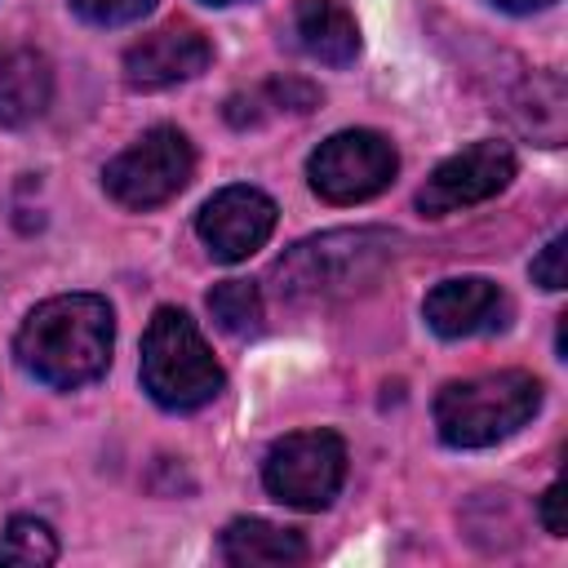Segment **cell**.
<instances>
[{
	"instance_id": "obj_16",
	"label": "cell",
	"mask_w": 568,
	"mask_h": 568,
	"mask_svg": "<svg viewBox=\"0 0 568 568\" xmlns=\"http://www.w3.org/2000/svg\"><path fill=\"white\" fill-rule=\"evenodd\" d=\"M209 315L231 337H253L262 328V293L253 280H222L209 288Z\"/></svg>"
},
{
	"instance_id": "obj_15",
	"label": "cell",
	"mask_w": 568,
	"mask_h": 568,
	"mask_svg": "<svg viewBox=\"0 0 568 568\" xmlns=\"http://www.w3.org/2000/svg\"><path fill=\"white\" fill-rule=\"evenodd\" d=\"M315 102H320V89L288 75V80H266L248 93H235L226 102V120L235 129H257V124L280 120V115H306Z\"/></svg>"
},
{
	"instance_id": "obj_4",
	"label": "cell",
	"mask_w": 568,
	"mask_h": 568,
	"mask_svg": "<svg viewBox=\"0 0 568 568\" xmlns=\"http://www.w3.org/2000/svg\"><path fill=\"white\" fill-rule=\"evenodd\" d=\"M222 382L226 377L195 320L178 306H160L142 333V390L169 413H191L217 399Z\"/></svg>"
},
{
	"instance_id": "obj_7",
	"label": "cell",
	"mask_w": 568,
	"mask_h": 568,
	"mask_svg": "<svg viewBox=\"0 0 568 568\" xmlns=\"http://www.w3.org/2000/svg\"><path fill=\"white\" fill-rule=\"evenodd\" d=\"M395 169H399L395 146L373 129H342V133L324 138L306 160L311 191L328 204L373 200L377 191H386L395 182Z\"/></svg>"
},
{
	"instance_id": "obj_14",
	"label": "cell",
	"mask_w": 568,
	"mask_h": 568,
	"mask_svg": "<svg viewBox=\"0 0 568 568\" xmlns=\"http://www.w3.org/2000/svg\"><path fill=\"white\" fill-rule=\"evenodd\" d=\"M217 555L231 568H284L306 559V541L297 528H280L266 519H231L217 537Z\"/></svg>"
},
{
	"instance_id": "obj_13",
	"label": "cell",
	"mask_w": 568,
	"mask_h": 568,
	"mask_svg": "<svg viewBox=\"0 0 568 568\" xmlns=\"http://www.w3.org/2000/svg\"><path fill=\"white\" fill-rule=\"evenodd\" d=\"M53 98V67L40 49H4L0 53V124L22 129L44 115Z\"/></svg>"
},
{
	"instance_id": "obj_19",
	"label": "cell",
	"mask_w": 568,
	"mask_h": 568,
	"mask_svg": "<svg viewBox=\"0 0 568 568\" xmlns=\"http://www.w3.org/2000/svg\"><path fill=\"white\" fill-rule=\"evenodd\" d=\"M564 248H568V240L555 235V240L532 257V280H537L541 288H564Z\"/></svg>"
},
{
	"instance_id": "obj_12",
	"label": "cell",
	"mask_w": 568,
	"mask_h": 568,
	"mask_svg": "<svg viewBox=\"0 0 568 568\" xmlns=\"http://www.w3.org/2000/svg\"><path fill=\"white\" fill-rule=\"evenodd\" d=\"M293 40L306 58L324 67H351L359 53L355 13L342 0H297L293 4Z\"/></svg>"
},
{
	"instance_id": "obj_18",
	"label": "cell",
	"mask_w": 568,
	"mask_h": 568,
	"mask_svg": "<svg viewBox=\"0 0 568 568\" xmlns=\"http://www.w3.org/2000/svg\"><path fill=\"white\" fill-rule=\"evenodd\" d=\"M155 0H71V9L93 27H124L138 22Z\"/></svg>"
},
{
	"instance_id": "obj_3",
	"label": "cell",
	"mask_w": 568,
	"mask_h": 568,
	"mask_svg": "<svg viewBox=\"0 0 568 568\" xmlns=\"http://www.w3.org/2000/svg\"><path fill=\"white\" fill-rule=\"evenodd\" d=\"M541 408V382L524 368L479 373L466 382H448L435 395V430L448 448H488Z\"/></svg>"
},
{
	"instance_id": "obj_5",
	"label": "cell",
	"mask_w": 568,
	"mask_h": 568,
	"mask_svg": "<svg viewBox=\"0 0 568 568\" xmlns=\"http://www.w3.org/2000/svg\"><path fill=\"white\" fill-rule=\"evenodd\" d=\"M191 169H195V151H191L186 133L155 124L102 169V186L115 204L146 213V209L173 200L191 182Z\"/></svg>"
},
{
	"instance_id": "obj_11",
	"label": "cell",
	"mask_w": 568,
	"mask_h": 568,
	"mask_svg": "<svg viewBox=\"0 0 568 568\" xmlns=\"http://www.w3.org/2000/svg\"><path fill=\"white\" fill-rule=\"evenodd\" d=\"M422 315L430 324V333L457 342V337H479V333H497L510 320V302L506 293L484 280V275H457V280H439L426 302Z\"/></svg>"
},
{
	"instance_id": "obj_20",
	"label": "cell",
	"mask_w": 568,
	"mask_h": 568,
	"mask_svg": "<svg viewBox=\"0 0 568 568\" xmlns=\"http://www.w3.org/2000/svg\"><path fill=\"white\" fill-rule=\"evenodd\" d=\"M537 515H541V528H546L550 537H564V532H568V524H564V484H559V479L541 493Z\"/></svg>"
},
{
	"instance_id": "obj_21",
	"label": "cell",
	"mask_w": 568,
	"mask_h": 568,
	"mask_svg": "<svg viewBox=\"0 0 568 568\" xmlns=\"http://www.w3.org/2000/svg\"><path fill=\"white\" fill-rule=\"evenodd\" d=\"M497 9H506V13H532V9H546V4H555V0H493Z\"/></svg>"
},
{
	"instance_id": "obj_1",
	"label": "cell",
	"mask_w": 568,
	"mask_h": 568,
	"mask_svg": "<svg viewBox=\"0 0 568 568\" xmlns=\"http://www.w3.org/2000/svg\"><path fill=\"white\" fill-rule=\"evenodd\" d=\"M111 346H115V315L93 293H62L40 302L13 337V355L22 373H31L53 390H75L98 382L111 364Z\"/></svg>"
},
{
	"instance_id": "obj_6",
	"label": "cell",
	"mask_w": 568,
	"mask_h": 568,
	"mask_svg": "<svg viewBox=\"0 0 568 568\" xmlns=\"http://www.w3.org/2000/svg\"><path fill=\"white\" fill-rule=\"evenodd\" d=\"M346 479V444L333 430H293L271 444L262 484L293 510H324Z\"/></svg>"
},
{
	"instance_id": "obj_10",
	"label": "cell",
	"mask_w": 568,
	"mask_h": 568,
	"mask_svg": "<svg viewBox=\"0 0 568 568\" xmlns=\"http://www.w3.org/2000/svg\"><path fill=\"white\" fill-rule=\"evenodd\" d=\"M213 44L191 22H164L124 53V84L129 89H169L178 80H191L209 67Z\"/></svg>"
},
{
	"instance_id": "obj_2",
	"label": "cell",
	"mask_w": 568,
	"mask_h": 568,
	"mask_svg": "<svg viewBox=\"0 0 568 568\" xmlns=\"http://www.w3.org/2000/svg\"><path fill=\"white\" fill-rule=\"evenodd\" d=\"M395 231L382 226H355V231H324L302 244H293L271 280L280 302L315 306V302H342L382 280V271L395 262Z\"/></svg>"
},
{
	"instance_id": "obj_22",
	"label": "cell",
	"mask_w": 568,
	"mask_h": 568,
	"mask_svg": "<svg viewBox=\"0 0 568 568\" xmlns=\"http://www.w3.org/2000/svg\"><path fill=\"white\" fill-rule=\"evenodd\" d=\"M204 4H235V0H204Z\"/></svg>"
},
{
	"instance_id": "obj_8",
	"label": "cell",
	"mask_w": 568,
	"mask_h": 568,
	"mask_svg": "<svg viewBox=\"0 0 568 568\" xmlns=\"http://www.w3.org/2000/svg\"><path fill=\"white\" fill-rule=\"evenodd\" d=\"M515 178V151L506 142H475L457 155H448L426 186L417 191V209L426 217H448L457 209L484 204L493 195H501Z\"/></svg>"
},
{
	"instance_id": "obj_9",
	"label": "cell",
	"mask_w": 568,
	"mask_h": 568,
	"mask_svg": "<svg viewBox=\"0 0 568 568\" xmlns=\"http://www.w3.org/2000/svg\"><path fill=\"white\" fill-rule=\"evenodd\" d=\"M275 200L257 186H222L213 200H204L195 231L217 262H244L257 253L275 231Z\"/></svg>"
},
{
	"instance_id": "obj_17",
	"label": "cell",
	"mask_w": 568,
	"mask_h": 568,
	"mask_svg": "<svg viewBox=\"0 0 568 568\" xmlns=\"http://www.w3.org/2000/svg\"><path fill=\"white\" fill-rule=\"evenodd\" d=\"M58 559V537L44 519L31 515H13L4 537H0V564H18V568H40Z\"/></svg>"
}]
</instances>
